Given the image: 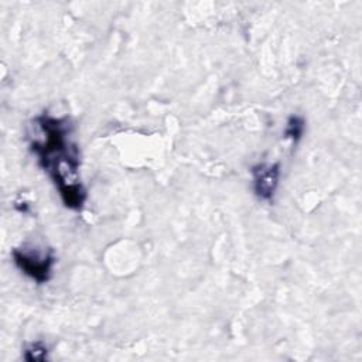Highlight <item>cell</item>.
<instances>
[{"label": "cell", "mask_w": 362, "mask_h": 362, "mask_svg": "<svg viewBox=\"0 0 362 362\" xmlns=\"http://www.w3.org/2000/svg\"><path fill=\"white\" fill-rule=\"evenodd\" d=\"M31 127L30 150L37 156L38 165L52 180L64 206L81 211L88 194L79 178V148L71 140L69 119L44 112L34 117Z\"/></svg>", "instance_id": "cell-1"}, {"label": "cell", "mask_w": 362, "mask_h": 362, "mask_svg": "<svg viewBox=\"0 0 362 362\" xmlns=\"http://www.w3.org/2000/svg\"><path fill=\"white\" fill-rule=\"evenodd\" d=\"M11 257L16 267L37 284H44L51 279L52 269L57 263L52 249L40 252L33 247H14L11 250Z\"/></svg>", "instance_id": "cell-2"}, {"label": "cell", "mask_w": 362, "mask_h": 362, "mask_svg": "<svg viewBox=\"0 0 362 362\" xmlns=\"http://www.w3.org/2000/svg\"><path fill=\"white\" fill-rule=\"evenodd\" d=\"M252 174V185L255 195L264 202H272L274 199L280 175L281 167L280 163H257L250 168Z\"/></svg>", "instance_id": "cell-3"}, {"label": "cell", "mask_w": 362, "mask_h": 362, "mask_svg": "<svg viewBox=\"0 0 362 362\" xmlns=\"http://www.w3.org/2000/svg\"><path fill=\"white\" fill-rule=\"evenodd\" d=\"M304 132H305V119L300 115H290L286 122V127L283 130V137L286 140H290L296 146L303 139Z\"/></svg>", "instance_id": "cell-4"}, {"label": "cell", "mask_w": 362, "mask_h": 362, "mask_svg": "<svg viewBox=\"0 0 362 362\" xmlns=\"http://www.w3.org/2000/svg\"><path fill=\"white\" fill-rule=\"evenodd\" d=\"M23 358L28 362H41L48 359V346L42 341H33L23 349Z\"/></svg>", "instance_id": "cell-5"}]
</instances>
